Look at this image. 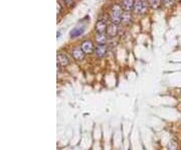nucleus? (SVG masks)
<instances>
[{"label":"nucleus","mask_w":181,"mask_h":150,"mask_svg":"<svg viewBox=\"0 0 181 150\" xmlns=\"http://www.w3.org/2000/svg\"><path fill=\"white\" fill-rule=\"evenodd\" d=\"M122 15H123V8L121 7L119 4H113L111 7L110 11V19L112 23L119 24L122 19Z\"/></svg>","instance_id":"1"},{"label":"nucleus","mask_w":181,"mask_h":150,"mask_svg":"<svg viewBox=\"0 0 181 150\" xmlns=\"http://www.w3.org/2000/svg\"><path fill=\"white\" fill-rule=\"evenodd\" d=\"M81 48L84 51V53L85 54H93L94 51H95V47H94L93 42H92L91 40H85L83 44H82Z\"/></svg>","instance_id":"2"},{"label":"nucleus","mask_w":181,"mask_h":150,"mask_svg":"<svg viewBox=\"0 0 181 150\" xmlns=\"http://www.w3.org/2000/svg\"><path fill=\"white\" fill-rule=\"evenodd\" d=\"M145 9H146V5H145V3L143 0H135L134 1V12L135 13H143L145 11Z\"/></svg>","instance_id":"3"},{"label":"nucleus","mask_w":181,"mask_h":150,"mask_svg":"<svg viewBox=\"0 0 181 150\" xmlns=\"http://www.w3.org/2000/svg\"><path fill=\"white\" fill-rule=\"evenodd\" d=\"M95 54H96L97 58H104L107 54V47L106 44H98L96 47H95Z\"/></svg>","instance_id":"4"},{"label":"nucleus","mask_w":181,"mask_h":150,"mask_svg":"<svg viewBox=\"0 0 181 150\" xmlns=\"http://www.w3.org/2000/svg\"><path fill=\"white\" fill-rule=\"evenodd\" d=\"M134 1L135 0H120L121 7L123 8V10L130 12L134 9Z\"/></svg>","instance_id":"5"},{"label":"nucleus","mask_w":181,"mask_h":150,"mask_svg":"<svg viewBox=\"0 0 181 150\" xmlns=\"http://www.w3.org/2000/svg\"><path fill=\"white\" fill-rule=\"evenodd\" d=\"M108 25L105 20H98L96 25H95V29H96L97 33H105V31H107Z\"/></svg>","instance_id":"6"},{"label":"nucleus","mask_w":181,"mask_h":150,"mask_svg":"<svg viewBox=\"0 0 181 150\" xmlns=\"http://www.w3.org/2000/svg\"><path fill=\"white\" fill-rule=\"evenodd\" d=\"M85 53H84V51L82 50L81 47H75L74 51H72V57H74V58L75 61H83L84 60V58H85Z\"/></svg>","instance_id":"7"},{"label":"nucleus","mask_w":181,"mask_h":150,"mask_svg":"<svg viewBox=\"0 0 181 150\" xmlns=\"http://www.w3.org/2000/svg\"><path fill=\"white\" fill-rule=\"evenodd\" d=\"M118 34V24L111 23L108 25L107 28V35L109 37H115Z\"/></svg>","instance_id":"8"},{"label":"nucleus","mask_w":181,"mask_h":150,"mask_svg":"<svg viewBox=\"0 0 181 150\" xmlns=\"http://www.w3.org/2000/svg\"><path fill=\"white\" fill-rule=\"evenodd\" d=\"M57 61H58V64L62 67H67L71 63L70 58H68V55L64 54H60L57 55Z\"/></svg>","instance_id":"9"},{"label":"nucleus","mask_w":181,"mask_h":150,"mask_svg":"<svg viewBox=\"0 0 181 150\" xmlns=\"http://www.w3.org/2000/svg\"><path fill=\"white\" fill-rule=\"evenodd\" d=\"M95 40L98 44H106L107 35L105 33H96L95 35Z\"/></svg>","instance_id":"10"},{"label":"nucleus","mask_w":181,"mask_h":150,"mask_svg":"<svg viewBox=\"0 0 181 150\" xmlns=\"http://www.w3.org/2000/svg\"><path fill=\"white\" fill-rule=\"evenodd\" d=\"M131 21H132V17H131L130 12H127V11L123 12V15H122V19H121L122 23H124V24H130Z\"/></svg>","instance_id":"11"},{"label":"nucleus","mask_w":181,"mask_h":150,"mask_svg":"<svg viewBox=\"0 0 181 150\" xmlns=\"http://www.w3.org/2000/svg\"><path fill=\"white\" fill-rule=\"evenodd\" d=\"M83 32H84V28L75 27V28L71 29V30L70 35H71V37L75 38V37H80V35H82V34H83Z\"/></svg>","instance_id":"12"},{"label":"nucleus","mask_w":181,"mask_h":150,"mask_svg":"<svg viewBox=\"0 0 181 150\" xmlns=\"http://www.w3.org/2000/svg\"><path fill=\"white\" fill-rule=\"evenodd\" d=\"M148 2H149V4L152 6L153 8H155V7H157L158 5H159L160 0H148Z\"/></svg>","instance_id":"13"},{"label":"nucleus","mask_w":181,"mask_h":150,"mask_svg":"<svg viewBox=\"0 0 181 150\" xmlns=\"http://www.w3.org/2000/svg\"><path fill=\"white\" fill-rule=\"evenodd\" d=\"M177 148V144L174 141H170L169 145H168V150H176Z\"/></svg>","instance_id":"14"},{"label":"nucleus","mask_w":181,"mask_h":150,"mask_svg":"<svg viewBox=\"0 0 181 150\" xmlns=\"http://www.w3.org/2000/svg\"><path fill=\"white\" fill-rule=\"evenodd\" d=\"M57 15H58V14H60L61 12V5L58 2H57Z\"/></svg>","instance_id":"15"},{"label":"nucleus","mask_w":181,"mask_h":150,"mask_svg":"<svg viewBox=\"0 0 181 150\" xmlns=\"http://www.w3.org/2000/svg\"><path fill=\"white\" fill-rule=\"evenodd\" d=\"M62 2L65 3V4H71V3L72 2V0H61Z\"/></svg>","instance_id":"16"},{"label":"nucleus","mask_w":181,"mask_h":150,"mask_svg":"<svg viewBox=\"0 0 181 150\" xmlns=\"http://www.w3.org/2000/svg\"><path fill=\"white\" fill-rule=\"evenodd\" d=\"M160 2H162L163 4H167V3L170 2V0H160Z\"/></svg>","instance_id":"17"},{"label":"nucleus","mask_w":181,"mask_h":150,"mask_svg":"<svg viewBox=\"0 0 181 150\" xmlns=\"http://www.w3.org/2000/svg\"><path fill=\"white\" fill-rule=\"evenodd\" d=\"M176 2H181V0H175Z\"/></svg>","instance_id":"18"}]
</instances>
